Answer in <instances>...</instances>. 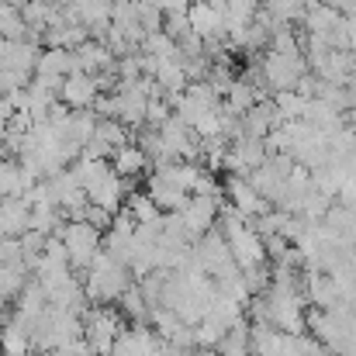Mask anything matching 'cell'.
Masks as SVG:
<instances>
[{"label": "cell", "instance_id": "1", "mask_svg": "<svg viewBox=\"0 0 356 356\" xmlns=\"http://www.w3.org/2000/svg\"><path fill=\"white\" fill-rule=\"evenodd\" d=\"M56 236L63 238V245H66V252H70V266H73L80 277L90 270L94 256H97L101 245H104V232L94 229V225L83 222V218H66Z\"/></svg>", "mask_w": 356, "mask_h": 356}, {"label": "cell", "instance_id": "2", "mask_svg": "<svg viewBox=\"0 0 356 356\" xmlns=\"http://www.w3.org/2000/svg\"><path fill=\"white\" fill-rule=\"evenodd\" d=\"M124 322H128V318L121 315L118 305H90V308L83 312V336H87V343L94 346V353L111 356L118 336L124 332Z\"/></svg>", "mask_w": 356, "mask_h": 356}, {"label": "cell", "instance_id": "3", "mask_svg": "<svg viewBox=\"0 0 356 356\" xmlns=\"http://www.w3.org/2000/svg\"><path fill=\"white\" fill-rule=\"evenodd\" d=\"M259 70H263V80H266V90H270V94L294 90L298 80H301L305 73H312L305 52H301V56H284V52H270V49L259 56Z\"/></svg>", "mask_w": 356, "mask_h": 356}, {"label": "cell", "instance_id": "4", "mask_svg": "<svg viewBox=\"0 0 356 356\" xmlns=\"http://www.w3.org/2000/svg\"><path fill=\"white\" fill-rule=\"evenodd\" d=\"M222 204H225V201L215 197V194H191V201H187V208H184L180 215H184V225H187V232H191L194 242L218 225Z\"/></svg>", "mask_w": 356, "mask_h": 356}, {"label": "cell", "instance_id": "5", "mask_svg": "<svg viewBox=\"0 0 356 356\" xmlns=\"http://www.w3.org/2000/svg\"><path fill=\"white\" fill-rule=\"evenodd\" d=\"M270 149H266V138H252V135H242L229 145V156H225V173H242L249 177L252 170H259L266 163Z\"/></svg>", "mask_w": 356, "mask_h": 356}, {"label": "cell", "instance_id": "6", "mask_svg": "<svg viewBox=\"0 0 356 356\" xmlns=\"http://www.w3.org/2000/svg\"><path fill=\"white\" fill-rule=\"evenodd\" d=\"M225 194H229V204L236 208L238 215H245V218H259V215H266V211L273 208V204L252 187V180L242 177V173H229Z\"/></svg>", "mask_w": 356, "mask_h": 356}, {"label": "cell", "instance_id": "7", "mask_svg": "<svg viewBox=\"0 0 356 356\" xmlns=\"http://www.w3.org/2000/svg\"><path fill=\"white\" fill-rule=\"evenodd\" d=\"M145 191L152 194V201H156L163 211H184L187 201H191V191H187L177 177H170L166 170H152Z\"/></svg>", "mask_w": 356, "mask_h": 356}, {"label": "cell", "instance_id": "8", "mask_svg": "<svg viewBox=\"0 0 356 356\" xmlns=\"http://www.w3.org/2000/svg\"><path fill=\"white\" fill-rule=\"evenodd\" d=\"M97 97H101V87H97V76H94V73H73V76L63 80V94H59V101H63L70 111L94 108Z\"/></svg>", "mask_w": 356, "mask_h": 356}, {"label": "cell", "instance_id": "9", "mask_svg": "<svg viewBox=\"0 0 356 356\" xmlns=\"http://www.w3.org/2000/svg\"><path fill=\"white\" fill-rule=\"evenodd\" d=\"M31 229V201L28 197H3L0 201V236L21 238Z\"/></svg>", "mask_w": 356, "mask_h": 356}, {"label": "cell", "instance_id": "10", "mask_svg": "<svg viewBox=\"0 0 356 356\" xmlns=\"http://www.w3.org/2000/svg\"><path fill=\"white\" fill-rule=\"evenodd\" d=\"M191 28L197 38H229V28H225V10L204 3V0H194L191 3Z\"/></svg>", "mask_w": 356, "mask_h": 356}, {"label": "cell", "instance_id": "11", "mask_svg": "<svg viewBox=\"0 0 356 356\" xmlns=\"http://www.w3.org/2000/svg\"><path fill=\"white\" fill-rule=\"evenodd\" d=\"M111 166L118 177H128V180H138L142 173H152V163L145 156V149L138 142H124L111 152Z\"/></svg>", "mask_w": 356, "mask_h": 356}, {"label": "cell", "instance_id": "12", "mask_svg": "<svg viewBox=\"0 0 356 356\" xmlns=\"http://www.w3.org/2000/svg\"><path fill=\"white\" fill-rule=\"evenodd\" d=\"M28 280H31V266H28V259L3 263V266H0V308L14 305L17 294L28 287Z\"/></svg>", "mask_w": 356, "mask_h": 356}, {"label": "cell", "instance_id": "13", "mask_svg": "<svg viewBox=\"0 0 356 356\" xmlns=\"http://www.w3.org/2000/svg\"><path fill=\"white\" fill-rule=\"evenodd\" d=\"M38 76H73L76 73V59H73V49H59V45H49L42 49L38 56V66H35Z\"/></svg>", "mask_w": 356, "mask_h": 356}, {"label": "cell", "instance_id": "14", "mask_svg": "<svg viewBox=\"0 0 356 356\" xmlns=\"http://www.w3.org/2000/svg\"><path fill=\"white\" fill-rule=\"evenodd\" d=\"M35 350L31 343V329L21 325L17 318H7L3 329H0V353L3 356H28Z\"/></svg>", "mask_w": 356, "mask_h": 356}, {"label": "cell", "instance_id": "15", "mask_svg": "<svg viewBox=\"0 0 356 356\" xmlns=\"http://www.w3.org/2000/svg\"><path fill=\"white\" fill-rule=\"evenodd\" d=\"M97 111L94 108H83V111H70V124H66V138L70 142H76L80 149L94 138V131H97Z\"/></svg>", "mask_w": 356, "mask_h": 356}, {"label": "cell", "instance_id": "16", "mask_svg": "<svg viewBox=\"0 0 356 356\" xmlns=\"http://www.w3.org/2000/svg\"><path fill=\"white\" fill-rule=\"evenodd\" d=\"M118 308H121V315L135 325V322H149V312H152V305H149V298L142 294V287H138V280L121 294V301H118Z\"/></svg>", "mask_w": 356, "mask_h": 356}, {"label": "cell", "instance_id": "17", "mask_svg": "<svg viewBox=\"0 0 356 356\" xmlns=\"http://www.w3.org/2000/svg\"><path fill=\"white\" fill-rule=\"evenodd\" d=\"M263 94L256 90V87H249L242 76H236V83L229 87V94H225V111H232V115H245L256 101H259ZM270 97V94H266Z\"/></svg>", "mask_w": 356, "mask_h": 356}, {"label": "cell", "instance_id": "18", "mask_svg": "<svg viewBox=\"0 0 356 356\" xmlns=\"http://www.w3.org/2000/svg\"><path fill=\"white\" fill-rule=\"evenodd\" d=\"M63 222H66L63 208H52V204H31V229H35V232L56 236Z\"/></svg>", "mask_w": 356, "mask_h": 356}, {"label": "cell", "instance_id": "19", "mask_svg": "<svg viewBox=\"0 0 356 356\" xmlns=\"http://www.w3.org/2000/svg\"><path fill=\"white\" fill-rule=\"evenodd\" d=\"M28 21H24V14L17 10V7H3L0 10V38L3 42H24L28 38Z\"/></svg>", "mask_w": 356, "mask_h": 356}, {"label": "cell", "instance_id": "20", "mask_svg": "<svg viewBox=\"0 0 356 356\" xmlns=\"http://www.w3.org/2000/svg\"><path fill=\"white\" fill-rule=\"evenodd\" d=\"M124 208L135 215V222H138V225H145V222H159V218H163V208L152 201V194H149V191H145V194H138V191H135V194L124 201Z\"/></svg>", "mask_w": 356, "mask_h": 356}, {"label": "cell", "instance_id": "21", "mask_svg": "<svg viewBox=\"0 0 356 356\" xmlns=\"http://www.w3.org/2000/svg\"><path fill=\"white\" fill-rule=\"evenodd\" d=\"M142 52L156 56V59H180V45L177 38H170L166 31H149L145 42H142Z\"/></svg>", "mask_w": 356, "mask_h": 356}, {"label": "cell", "instance_id": "22", "mask_svg": "<svg viewBox=\"0 0 356 356\" xmlns=\"http://www.w3.org/2000/svg\"><path fill=\"white\" fill-rule=\"evenodd\" d=\"M94 138H101L111 152L118 149V145H124L128 142V124L121 118H101L97 121V131H94Z\"/></svg>", "mask_w": 356, "mask_h": 356}, {"label": "cell", "instance_id": "23", "mask_svg": "<svg viewBox=\"0 0 356 356\" xmlns=\"http://www.w3.org/2000/svg\"><path fill=\"white\" fill-rule=\"evenodd\" d=\"M273 101H277V108H280L284 121H305L308 97H301L298 90H280V94H273Z\"/></svg>", "mask_w": 356, "mask_h": 356}, {"label": "cell", "instance_id": "24", "mask_svg": "<svg viewBox=\"0 0 356 356\" xmlns=\"http://www.w3.org/2000/svg\"><path fill=\"white\" fill-rule=\"evenodd\" d=\"M263 7H266L277 21H291V24H294V21H301V17H305V10H308V7H305V0H263Z\"/></svg>", "mask_w": 356, "mask_h": 356}, {"label": "cell", "instance_id": "25", "mask_svg": "<svg viewBox=\"0 0 356 356\" xmlns=\"http://www.w3.org/2000/svg\"><path fill=\"white\" fill-rule=\"evenodd\" d=\"M45 242H49V236H45V232H35V229H28V232L21 236V249H24V259H31V256H42Z\"/></svg>", "mask_w": 356, "mask_h": 356}, {"label": "cell", "instance_id": "26", "mask_svg": "<svg viewBox=\"0 0 356 356\" xmlns=\"http://www.w3.org/2000/svg\"><path fill=\"white\" fill-rule=\"evenodd\" d=\"M94 111L97 118H118V94H101L94 101Z\"/></svg>", "mask_w": 356, "mask_h": 356}, {"label": "cell", "instance_id": "27", "mask_svg": "<svg viewBox=\"0 0 356 356\" xmlns=\"http://www.w3.org/2000/svg\"><path fill=\"white\" fill-rule=\"evenodd\" d=\"M14 115H17V108H14V101H10L7 94H0V128H7Z\"/></svg>", "mask_w": 356, "mask_h": 356}, {"label": "cell", "instance_id": "28", "mask_svg": "<svg viewBox=\"0 0 356 356\" xmlns=\"http://www.w3.org/2000/svg\"><path fill=\"white\" fill-rule=\"evenodd\" d=\"M346 24H350V52L356 56V7L346 10Z\"/></svg>", "mask_w": 356, "mask_h": 356}, {"label": "cell", "instance_id": "29", "mask_svg": "<svg viewBox=\"0 0 356 356\" xmlns=\"http://www.w3.org/2000/svg\"><path fill=\"white\" fill-rule=\"evenodd\" d=\"M0 156H7V128H0Z\"/></svg>", "mask_w": 356, "mask_h": 356}, {"label": "cell", "instance_id": "30", "mask_svg": "<svg viewBox=\"0 0 356 356\" xmlns=\"http://www.w3.org/2000/svg\"><path fill=\"white\" fill-rule=\"evenodd\" d=\"M7 3H10V7H17V10H21V7H28V3H31V0H7Z\"/></svg>", "mask_w": 356, "mask_h": 356}, {"label": "cell", "instance_id": "31", "mask_svg": "<svg viewBox=\"0 0 356 356\" xmlns=\"http://www.w3.org/2000/svg\"><path fill=\"white\" fill-rule=\"evenodd\" d=\"M315 3H322V0H305V7H315Z\"/></svg>", "mask_w": 356, "mask_h": 356}]
</instances>
